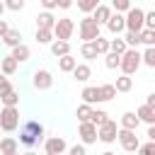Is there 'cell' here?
Here are the masks:
<instances>
[{
  "instance_id": "836d02e7",
  "label": "cell",
  "mask_w": 155,
  "mask_h": 155,
  "mask_svg": "<svg viewBox=\"0 0 155 155\" xmlns=\"http://www.w3.org/2000/svg\"><path fill=\"white\" fill-rule=\"evenodd\" d=\"M121 39H124L126 48H138V46H140V36H138V34H133V31H126Z\"/></svg>"
},
{
  "instance_id": "277c9868",
  "label": "cell",
  "mask_w": 155,
  "mask_h": 155,
  "mask_svg": "<svg viewBox=\"0 0 155 155\" xmlns=\"http://www.w3.org/2000/svg\"><path fill=\"white\" fill-rule=\"evenodd\" d=\"M119 68H121L124 75L131 78V75L140 68V51H138V48H126V53H124L121 61H119Z\"/></svg>"
},
{
  "instance_id": "681fc988",
  "label": "cell",
  "mask_w": 155,
  "mask_h": 155,
  "mask_svg": "<svg viewBox=\"0 0 155 155\" xmlns=\"http://www.w3.org/2000/svg\"><path fill=\"white\" fill-rule=\"evenodd\" d=\"M2 12H5V2H0V19H2Z\"/></svg>"
},
{
  "instance_id": "4dcf8cb0",
  "label": "cell",
  "mask_w": 155,
  "mask_h": 155,
  "mask_svg": "<svg viewBox=\"0 0 155 155\" xmlns=\"http://www.w3.org/2000/svg\"><path fill=\"white\" fill-rule=\"evenodd\" d=\"M34 39H36V44H53V31H46V29H36L34 31Z\"/></svg>"
},
{
  "instance_id": "e575fe53",
  "label": "cell",
  "mask_w": 155,
  "mask_h": 155,
  "mask_svg": "<svg viewBox=\"0 0 155 155\" xmlns=\"http://www.w3.org/2000/svg\"><path fill=\"white\" fill-rule=\"evenodd\" d=\"M138 36H140V44H145V48H155V31L143 29Z\"/></svg>"
},
{
  "instance_id": "7402d4cb",
  "label": "cell",
  "mask_w": 155,
  "mask_h": 155,
  "mask_svg": "<svg viewBox=\"0 0 155 155\" xmlns=\"http://www.w3.org/2000/svg\"><path fill=\"white\" fill-rule=\"evenodd\" d=\"M51 53H53L56 58L70 56V41H53V44H51Z\"/></svg>"
},
{
  "instance_id": "ee69618b",
  "label": "cell",
  "mask_w": 155,
  "mask_h": 155,
  "mask_svg": "<svg viewBox=\"0 0 155 155\" xmlns=\"http://www.w3.org/2000/svg\"><path fill=\"white\" fill-rule=\"evenodd\" d=\"M41 5H44V12H51L58 7V0H41Z\"/></svg>"
},
{
  "instance_id": "74e56055",
  "label": "cell",
  "mask_w": 155,
  "mask_h": 155,
  "mask_svg": "<svg viewBox=\"0 0 155 155\" xmlns=\"http://www.w3.org/2000/svg\"><path fill=\"white\" fill-rule=\"evenodd\" d=\"M80 56H82L85 61H92V58H97V51H94L92 44H82V46H80Z\"/></svg>"
},
{
  "instance_id": "60d3db41",
  "label": "cell",
  "mask_w": 155,
  "mask_h": 155,
  "mask_svg": "<svg viewBox=\"0 0 155 155\" xmlns=\"http://www.w3.org/2000/svg\"><path fill=\"white\" fill-rule=\"evenodd\" d=\"M24 7V0H7L5 2V10H12V12H19Z\"/></svg>"
},
{
  "instance_id": "bcb514c9",
  "label": "cell",
  "mask_w": 155,
  "mask_h": 155,
  "mask_svg": "<svg viewBox=\"0 0 155 155\" xmlns=\"http://www.w3.org/2000/svg\"><path fill=\"white\" fill-rule=\"evenodd\" d=\"M58 7H61V10H70L73 2H70V0H58Z\"/></svg>"
},
{
  "instance_id": "cb8c5ba5",
  "label": "cell",
  "mask_w": 155,
  "mask_h": 155,
  "mask_svg": "<svg viewBox=\"0 0 155 155\" xmlns=\"http://www.w3.org/2000/svg\"><path fill=\"white\" fill-rule=\"evenodd\" d=\"M75 65H78V58H75V56H63V58H58V70H63V73H73Z\"/></svg>"
},
{
  "instance_id": "83f0119b",
  "label": "cell",
  "mask_w": 155,
  "mask_h": 155,
  "mask_svg": "<svg viewBox=\"0 0 155 155\" xmlns=\"http://www.w3.org/2000/svg\"><path fill=\"white\" fill-rule=\"evenodd\" d=\"M109 53H116V56H124V53H126V44H124L121 36L109 39Z\"/></svg>"
},
{
  "instance_id": "9a60e30c",
  "label": "cell",
  "mask_w": 155,
  "mask_h": 155,
  "mask_svg": "<svg viewBox=\"0 0 155 155\" xmlns=\"http://www.w3.org/2000/svg\"><path fill=\"white\" fill-rule=\"evenodd\" d=\"M80 97H82V104L92 107V104H97V102H99V90H97L94 85H87V87H82Z\"/></svg>"
},
{
  "instance_id": "9c48e42d",
  "label": "cell",
  "mask_w": 155,
  "mask_h": 155,
  "mask_svg": "<svg viewBox=\"0 0 155 155\" xmlns=\"http://www.w3.org/2000/svg\"><path fill=\"white\" fill-rule=\"evenodd\" d=\"M116 133H119V126H116V121H107V124H102L99 128H97V140H102V143H114L116 140Z\"/></svg>"
},
{
  "instance_id": "ac0fdd59",
  "label": "cell",
  "mask_w": 155,
  "mask_h": 155,
  "mask_svg": "<svg viewBox=\"0 0 155 155\" xmlns=\"http://www.w3.org/2000/svg\"><path fill=\"white\" fill-rule=\"evenodd\" d=\"M53 24H56V17H53L51 12H39V15H36V29H46V31H51Z\"/></svg>"
},
{
  "instance_id": "f907efd6",
  "label": "cell",
  "mask_w": 155,
  "mask_h": 155,
  "mask_svg": "<svg viewBox=\"0 0 155 155\" xmlns=\"http://www.w3.org/2000/svg\"><path fill=\"white\" fill-rule=\"evenodd\" d=\"M99 155H116V153H111V150H104V153H99Z\"/></svg>"
},
{
  "instance_id": "6da1fadb",
  "label": "cell",
  "mask_w": 155,
  "mask_h": 155,
  "mask_svg": "<svg viewBox=\"0 0 155 155\" xmlns=\"http://www.w3.org/2000/svg\"><path fill=\"white\" fill-rule=\"evenodd\" d=\"M41 140H44V126H41L39 121H34V119L24 121L22 128H19V140H17V143H22L24 148H34V145H39Z\"/></svg>"
},
{
  "instance_id": "7dc6e473",
  "label": "cell",
  "mask_w": 155,
  "mask_h": 155,
  "mask_svg": "<svg viewBox=\"0 0 155 155\" xmlns=\"http://www.w3.org/2000/svg\"><path fill=\"white\" fill-rule=\"evenodd\" d=\"M145 107L155 109V94H148V99H145Z\"/></svg>"
},
{
  "instance_id": "8fae6325",
  "label": "cell",
  "mask_w": 155,
  "mask_h": 155,
  "mask_svg": "<svg viewBox=\"0 0 155 155\" xmlns=\"http://www.w3.org/2000/svg\"><path fill=\"white\" fill-rule=\"evenodd\" d=\"M78 136H80V145H92V143H97V128H94L92 124H80Z\"/></svg>"
},
{
  "instance_id": "30bf717a",
  "label": "cell",
  "mask_w": 155,
  "mask_h": 155,
  "mask_svg": "<svg viewBox=\"0 0 155 155\" xmlns=\"http://www.w3.org/2000/svg\"><path fill=\"white\" fill-rule=\"evenodd\" d=\"M44 150H46V155H63L68 150V143L63 136H51L44 140Z\"/></svg>"
},
{
  "instance_id": "4316f807",
  "label": "cell",
  "mask_w": 155,
  "mask_h": 155,
  "mask_svg": "<svg viewBox=\"0 0 155 155\" xmlns=\"http://www.w3.org/2000/svg\"><path fill=\"white\" fill-rule=\"evenodd\" d=\"M131 87H133V78H128V75H121L114 82V90L116 92H131Z\"/></svg>"
},
{
  "instance_id": "ffe728a7",
  "label": "cell",
  "mask_w": 155,
  "mask_h": 155,
  "mask_svg": "<svg viewBox=\"0 0 155 155\" xmlns=\"http://www.w3.org/2000/svg\"><path fill=\"white\" fill-rule=\"evenodd\" d=\"M73 78H75L78 82H87V80L92 78V68H90L87 63H78L75 70H73Z\"/></svg>"
},
{
  "instance_id": "c3c4849f",
  "label": "cell",
  "mask_w": 155,
  "mask_h": 155,
  "mask_svg": "<svg viewBox=\"0 0 155 155\" xmlns=\"http://www.w3.org/2000/svg\"><path fill=\"white\" fill-rule=\"evenodd\" d=\"M148 140L155 143V126H148Z\"/></svg>"
},
{
  "instance_id": "1f68e13d",
  "label": "cell",
  "mask_w": 155,
  "mask_h": 155,
  "mask_svg": "<svg viewBox=\"0 0 155 155\" xmlns=\"http://www.w3.org/2000/svg\"><path fill=\"white\" fill-rule=\"evenodd\" d=\"M92 46H94L97 56H107V53H109V39H104V36L94 39V41H92Z\"/></svg>"
},
{
  "instance_id": "ab89813d",
  "label": "cell",
  "mask_w": 155,
  "mask_h": 155,
  "mask_svg": "<svg viewBox=\"0 0 155 155\" xmlns=\"http://www.w3.org/2000/svg\"><path fill=\"white\" fill-rule=\"evenodd\" d=\"M136 153H138V155H155V143H150V140H148V143H140V148H138Z\"/></svg>"
},
{
  "instance_id": "2e32d148",
  "label": "cell",
  "mask_w": 155,
  "mask_h": 155,
  "mask_svg": "<svg viewBox=\"0 0 155 155\" xmlns=\"http://www.w3.org/2000/svg\"><path fill=\"white\" fill-rule=\"evenodd\" d=\"M138 116L133 114V111H124L121 114V121H119V128H124V131H136L138 128Z\"/></svg>"
},
{
  "instance_id": "f546056e",
  "label": "cell",
  "mask_w": 155,
  "mask_h": 155,
  "mask_svg": "<svg viewBox=\"0 0 155 155\" xmlns=\"http://www.w3.org/2000/svg\"><path fill=\"white\" fill-rule=\"evenodd\" d=\"M109 7H111V12H114V15H124V12H128V10H131V0H114Z\"/></svg>"
},
{
  "instance_id": "44dd1931",
  "label": "cell",
  "mask_w": 155,
  "mask_h": 155,
  "mask_svg": "<svg viewBox=\"0 0 155 155\" xmlns=\"http://www.w3.org/2000/svg\"><path fill=\"white\" fill-rule=\"evenodd\" d=\"M2 44H5V46H10V48L19 46V44H22V31H19V29H10V31L2 36Z\"/></svg>"
},
{
  "instance_id": "5bb4252c",
  "label": "cell",
  "mask_w": 155,
  "mask_h": 155,
  "mask_svg": "<svg viewBox=\"0 0 155 155\" xmlns=\"http://www.w3.org/2000/svg\"><path fill=\"white\" fill-rule=\"evenodd\" d=\"M29 56H31V51H29V46L27 44H19V46H15L12 51H10V58L19 65V63H24V61H29Z\"/></svg>"
},
{
  "instance_id": "5b68a950",
  "label": "cell",
  "mask_w": 155,
  "mask_h": 155,
  "mask_svg": "<svg viewBox=\"0 0 155 155\" xmlns=\"http://www.w3.org/2000/svg\"><path fill=\"white\" fill-rule=\"evenodd\" d=\"M143 17H145V10L140 7H133L124 15V24H126V31H133V34H140L143 31Z\"/></svg>"
},
{
  "instance_id": "f1b7e54d",
  "label": "cell",
  "mask_w": 155,
  "mask_h": 155,
  "mask_svg": "<svg viewBox=\"0 0 155 155\" xmlns=\"http://www.w3.org/2000/svg\"><path fill=\"white\" fill-rule=\"evenodd\" d=\"M0 102H2V107H17V104H19V94H17V90H10V92L0 94Z\"/></svg>"
},
{
  "instance_id": "d590c367",
  "label": "cell",
  "mask_w": 155,
  "mask_h": 155,
  "mask_svg": "<svg viewBox=\"0 0 155 155\" xmlns=\"http://www.w3.org/2000/svg\"><path fill=\"white\" fill-rule=\"evenodd\" d=\"M140 65L155 68V48H145V51L140 53Z\"/></svg>"
},
{
  "instance_id": "d6986e66",
  "label": "cell",
  "mask_w": 155,
  "mask_h": 155,
  "mask_svg": "<svg viewBox=\"0 0 155 155\" xmlns=\"http://www.w3.org/2000/svg\"><path fill=\"white\" fill-rule=\"evenodd\" d=\"M136 116H138V121H143V124H148V126H153L155 124V109H150V107H138L136 111H133Z\"/></svg>"
},
{
  "instance_id": "e0dca14e",
  "label": "cell",
  "mask_w": 155,
  "mask_h": 155,
  "mask_svg": "<svg viewBox=\"0 0 155 155\" xmlns=\"http://www.w3.org/2000/svg\"><path fill=\"white\" fill-rule=\"evenodd\" d=\"M19 153V143L17 138H0V155H17Z\"/></svg>"
},
{
  "instance_id": "52a82bcc",
  "label": "cell",
  "mask_w": 155,
  "mask_h": 155,
  "mask_svg": "<svg viewBox=\"0 0 155 155\" xmlns=\"http://www.w3.org/2000/svg\"><path fill=\"white\" fill-rule=\"evenodd\" d=\"M31 85L36 87V90H51L53 87V75H51V70H46V68H36L34 70V75H31Z\"/></svg>"
},
{
  "instance_id": "484cf974",
  "label": "cell",
  "mask_w": 155,
  "mask_h": 155,
  "mask_svg": "<svg viewBox=\"0 0 155 155\" xmlns=\"http://www.w3.org/2000/svg\"><path fill=\"white\" fill-rule=\"evenodd\" d=\"M109 121V114L104 111V109H92V116H90V124L94 126V128H99L102 124H107Z\"/></svg>"
},
{
  "instance_id": "8992f818",
  "label": "cell",
  "mask_w": 155,
  "mask_h": 155,
  "mask_svg": "<svg viewBox=\"0 0 155 155\" xmlns=\"http://www.w3.org/2000/svg\"><path fill=\"white\" fill-rule=\"evenodd\" d=\"M51 31H53V39L56 41H68L73 36V31H75V22L70 17H58Z\"/></svg>"
},
{
  "instance_id": "d4e9b609",
  "label": "cell",
  "mask_w": 155,
  "mask_h": 155,
  "mask_svg": "<svg viewBox=\"0 0 155 155\" xmlns=\"http://www.w3.org/2000/svg\"><path fill=\"white\" fill-rule=\"evenodd\" d=\"M97 90H99V102H109V99L116 97V90H114L111 82H104V85H99Z\"/></svg>"
},
{
  "instance_id": "7bdbcfd3",
  "label": "cell",
  "mask_w": 155,
  "mask_h": 155,
  "mask_svg": "<svg viewBox=\"0 0 155 155\" xmlns=\"http://www.w3.org/2000/svg\"><path fill=\"white\" fill-rule=\"evenodd\" d=\"M68 155H87V153H85V145L75 143V145H70V148H68Z\"/></svg>"
},
{
  "instance_id": "3957f363",
  "label": "cell",
  "mask_w": 155,
  "mask_h": 155,
  "mask_svg": "<svg viewBox=\"0 0 155 155\" xmlns=\"http://www.w3.org/2000/svg\"><path fill=\"white\" fill-rule=\"evenodd\" d=\"M19 128V109L17 107H2L0 109V131L12 133Z\"/></svg>"
},
{
  "instance_id": "f35d334b",
  "label": "cell",
  "mask_w": 155,
  "mask_h": 155,
  "mask_svg": "<svg viewBox=\"0 0 155 155\" xmlns=\"http://www.w3.org/2000/svg\"><path fill=\"white\" fill-rule=\"evenodd\" d=\"M119 61H121V56H116V53H107V56H104V65H107L109 70H116V68H119Z\"/></svg>"
},
{
  "instance_id": "603a6c76",
  "label": "cell",
  "mask_w": 155,
  "mask_h": 155,
  "mask_svg": "<svg viewBox=\"0 0 155 155\" xmlns=\"http://www.w3.org/2000/svg\"><path fill=\"white\" fill-rule=\"evenodd\" d=\"M17 68H19V65H17V63H15L10 56L0 58V73H2L5 78H7V75H15V73H17Z\"/></svg>"
},
{
  "instance_id": "f5cc1de1",
  "label": "cell",
  "mask_w": 155,
  "mask_h": 155,
  "mask_svg": "<svg viewBox=\"0 0 155 155\" xmlns=\"http://www.w3.org/2000/svg\"><path fill=\"white\" fill-rule=\"evenodd\" d=\"M17 155H19V153H17Z\"/></svg>"
},
{
  "instance_id": "4fadbf2b",
  "label": "cell",
  "mask_w": 155,
  "mask_h": 155,
  "mask_svg": "<svg viewBox=\"0 0 155 155\" xmlns=\"http://www.w3.org/2000/svg\"><path fill=\"white\" fill-rule=\"evenodd\" d=\"M90 17H92V19H94V22H97L99 27H104V24L109 22V17H111V7H109V5H102V2H99V5H97V10H94V12L90 15Z\"/></svg>"
},
{
  "instance_id": "816d5d0a",
  "label": "cell",
  "mask_w": 155,
  "mask_h": 155,
  "mask_svg": "<svg viewBox=\"0 0 155 155\" xmlns=\"http://www.w3.org/2000/svg\"><path fill=\"white\" fill-rule=\"evenodd\" d=\"M24 155H39V153H34V150H27V153H24Z\"/></svg>"
},
{
  "instance_id": "f6af8a7d",
  "label": "cell",
  "mask_w": 155,
  "mask_h": 155,
  "mask_svg": "<svg viewBox=\"0 0 155 155\" xmlns=\"http://www.w3.org/2000/svg\"><path fill=\"white\" fill-rule=\"evenodd\" d=\"M7 31H10V24H7L5 19H0V39H2V36H5Z\"/></svg>"
},
{
  "instance_id": "b9f144b4",
  "label": "cell",
  "mask_w": 155,
  "mask_h": 155,
  "mask_svg": "<svg viewBox=\"0 0 155 155\" xmlns=\"http://www.w3.org/2000/svg\"><path fill=\"white\" fill-rule=\"evenodd\" d=\"M10 90H12L10 80H7V78H5L2 73H0V94H5V92H10Z\"/></svg>"
},
{
  "instance_id": "7a4b0ae2",
  "label": "cell",
  "mask_w": 155,
  "mask_h": 155,
  "mask_svg": "<svg viewBox=\"0 0 155 155\" xmlns=\"http://www.w3.org/2000/svg\"><path fill=\"white\" fill-rule=\"evenodd\" d=\"M78 31H80V39H82V44H92L94 39H99L102 36V27L90 17V15H85L82 19H80V24H78Z\"/></svg>"
},
{
  "instance_id": "ba28073f",
  "label": "cell",
  "mask_w": 155,
  "mask_h": 155,
  "mask_svg": "<svg viewBox=\"0 0 155 155\" xmlns=\"http://www.w3.org/2000/svg\"><path fill=\"white\" fill-rule=\"evenodd\" d=\"M116 138H119V143H121V148H124L126 153H136V150L140 148V140H138L136 131H124V128H119Z\"/></svg>"
},
{
  "instance_id": "7c38bea8",
  "label": "cell",
  "mask_w": 155,
  "mask_h": 155,
  "mask_svg": "<svg viewBox=\"0 0 155 155\" xmlns=\"http://www.w3.org/2000/svg\"><path fill=\"white\" fill-rule=\"evenodd\" d=\"M104 27L109 29V34L119 36L121 31H126V24H124V15H114V12H111V17H109V22H107Z\"/></svg>"
},
{
  "instance_id": "d6a6232c",
  "label": "cell",
  "mask_w": 155,
  "mask_h": 155,
  "mask_svg": "<svg viewBox=\"0 0 155 155\" xmlns=\"http://www.w3.org/2000/svg\"><path fill=\"white\" fill-rule=\"evenodd\" d=\"M75 116H78V121H80V124H90L92 107H87V104H80V107H78V111H75Z\"/></svg>"
},
{
  "instance_id": "8d00e7d4",
  "label": "cell",
  "mask_w": 155,
  "mask_h": 155,
  "mask_svg": "<svg viewBox=\"0 0 155 155\" xmlns=\"http://www.w3.org/2000/svg\"><path fill=\"white\" fill-rule=\"evenodd\" d=\"M97 5H99V0H80V2H78V10L85 12V15H90V12L97 10Z\"/></svg>"
}]
</instances>
